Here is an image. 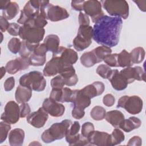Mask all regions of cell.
I'll return each instance as SVG.
<instances>
[{
  "mask_svg": "<svg viewBox=\"0 0 146 146\" xmlns=\"http://www.w3.org/2000/svg\"><path fill=\"white\" fill-rule=\"evenodd\" d=\"M123 21L119 17L103 15L93 27V39L99 44L112 47L119 42Z\"/></svg>",
  "mask_w": 146,
  "mask_h": 146,
  "instance_id": "cell-1",
  "label": "cell"
},
{
  "mask_svg": "<svg viewBox=\"0 0 146 146\" xmlns=\"http://www.w3.org/2000/svg\"><path fill=\"white\" fill-rule=\"evenodd\" d=\"M72 121L66 119L60 123L53 124L48 129L45 130L41 135L42 141L45 143H50L56 140H60L65 137Z\"/></svg>",
  "mask_w": 146,
  "mask_h": 146,
  "instance_id": "cell-2",
  "label": "cell"
},
{
  "mask_svg": "<svg viewBox=\"0 0 146 146\" xmlns=\"http://www.w3.org/2000/svg\"><path fill=\"white\" fill-rule=\"evenodd\" d=\"M40 14L47 20L57 22L67 19L69 17L68 11L63 7L54 5L48 1H43L40 8Z\"/></svg>",
  "mask_w": 146,
  "mask_h": 146,
  "instance_id": "cell-3",
  "label": "cell"
},
{
  "mask_svg": "<svg viewBox=\"0 0 146 146\" xmlns=\"http://www.w3.org/2000/svg\"><path fill=\"white\" fill-rule=\"evenodd\" d=\"M19 82V85L29 87L37 92L43 91L46 86V80L43 74L38 71H31L21 76Z\"/></svg>",
  "mask_w": 146,
  "mask_h": 146,
  "instance_id": "cell-4",
  "label": "cell"
},
{
  "mask_svg": "<svg viewBox=\"0 0 146 146\" xmlns=\"http://www.w3.org/2000/svg\"><path fill=\"white\" fill-rule=\"evenodd\" d=\"M103 7L113 17L121 18L126 19L129 15V6L125 1L105 0L100 1Z\"/></svg>",
  "mask_w": 146,
  "mask_h": 146,
  "instance_id": "cell-5",
  "label": "cell"
},
{
  "mask_svg": "<svg viewBox=\"0 0 146 146\" xmlns=\"http://www.w3.org/2000/svg\"><path fill=\"white\" fill-rule=\"evenodd\" d=\"M93 27L90 25L79 26L76 36L72 41L74 48L81 51L88 47L92 43Z\"/></svg>",
  "mask_w": 146,
  "mask_h": 146,
  "instance_id": "cell-6",
  "label": "cell"
},
{
  "mask_svg": "<svg viewBox=\"0 0 146 146\" xmlns=\"http://www.w3.org/2000/svg\"><path fill=\"white\" fill-rule=\"evenodd\" d=\"M143 107L142 99L138 96L124 95L120 98L117 102V108H123L127 112L132 115H136L141 112Z\"/></svg>",
  "mask_w": 146,
  "mask_h": 146,
  "instance_id": "cell-7",
  "label": "cell"
},
{
  "mask_svg": "<svg viewBox=\"0 0 146 146\" xmlns=\"http://www.w3.org/2000/svg\"><path fill=\"white\" fill-rule=\"evenodd\" d=\"M44 33V28H35L22 25L20 28L19 36L24 40L33 44H39L43 40Z\"/></svg>",
  "mask_w": 146,
  "mask_h": 146,
  "instance_id": "cell-8",
  "label": "cell"
},
{
  "mask_svg": "<svg viewBox=\"0 0 146 146\" xmlns=\"http://www.w3.org/2000/svg\"><path fill=\"white\" fill-rule=\"evenodd\" d=\"M43 1L30 0L25 5L23 9L21 11V15L17 22L24 25L28 20L40 13V8Z\"/></svg>",
  "mask_w": 146,
  "mask_h": 146,
  "instance_id": "cell-9",
  "label": "cell"
},
{
  "mask_svg": "<svg viewBox=\"0 0 146 146\" xmlns=\"http://www.w3.org/2000/svg\"><path fill=\"white\" fill-rule=\"evenodd\" d=\"M20 117V108L18 104L14 101L8 102L4 108V112L1 119L9 124L17 123Z\"/></svg>",
  "mask_w": 146,
  "mask_h": 146,
  "instance_id": "cell-10",
  "label": "cell"
},
{
  "mask_svg": "<svg viewBox=\"0 0 146 146\" xmlns=\"http://www.w3.org/2000/svg\"><path fill=\"white\" fill-rule=\"evenodd\" d=\"M83 10L86 14L90 16L93 23H95L97 20L104 15L102 9V3L97 0L85 1L83 5Z\"/></svg>",
  "mask_w": 146,
  "mask_h": 146,
  "instance_id": "cell-11",
  "label": "cell"
},
{
  "mask_svg": "<svg viewBox=\"0 0 146 146\" xmlns=\"http://www.w3.org/2000/svg\"><path fill=\"white\" fill-rule=\"evenodd\" d=\"M119 72L128 84L133 83L135 80H145V72L140 66L127 67L121 70Z\"/></svg>",
  "mask_w": 146,
  "mask_h": 146,
  "instance_id": "cell-12",
  "label": "cell"
},
{
  "mask_svg": "<svg viewBox=\"0 0 146 146\" xmlns=\"http://www.w3.org/2000/svg\"><path fill=\"white\" fill-rule=\"evenodd\" d=\"M48 117V113L42 107L38 111L30 113L27 116L26 120L28 123L34 127L40 128L44 125Z\"/></svg>",
  "mask_w": 146,
  "mask_h": 146,
  "instance_id": "cell-13",
  "label": "cell"
},
{
  "mask_svg": "<svg viewBox=\"0 0 146 146\" xmlns=\"http://www.w3.org/2000/svg\"><path fill=\"white\" fill-rule=\"evenodd\" d=\"M58 56L60 60L66 64H74L78 59L77 52L72 48L59 46L58 50L52 54Z\"/></svg>",
  "mask_w": 146,
  "mask_h": 146,
  "instance_id": "cell-14",
  "label": "cell"
},
{
  "mask_svg": "<svg viewBox=\"0 0 146 146\" xmlns=\"http://www.w3.org/2000/svg\"><path fill=\"white\" fill-rule=\"evenodd\" d=\"M42 107L48 114L56 117L62 116L65 111L64 105L53 100L50 98L44 99L42 104Z\"/></svg>",
  "mask_w": 146,
  "mask_h": 146,
  "instance_id": "cell-15",
  "label": "cell"
},
{
  "mask_svg": "<svg viewBox=\"0 0 146 146\" xmlns=\"http://www.w3.org/2000/svg\"><path fill=\"white\" fill-rule=\"evenodd\" d=\"M30 66L29 57H18L9 61L6 65V71L10 74H15L18 71L25 70Z\"/></svg>",
  "mask_w": 146,
  "mask_h": 146,
  "instance_id": "cell-16",
  "label": "cell"
},
{
  "mask_svg": "<svg viewBox=\"0 0 146 146\" xmlns=\"http://www.w3.org/2000/svg\"><path fill=\"white\" fill-rule=\"evenodd\" d=\"M59 75L63 79L65 85L73 86L76 84L78 82V78L75 73V70L72 65H63L59 72Z\"/></svg>",
  "mask_w": 146,
  "mask_h": 146,
  "instance_id": "cell-17",
  "label": "cell"
},
{
  "mask_svg": "<svg viewBox=\"0 0 146 146\" xmlns=\"http://www.w3.org/2000/svg\"><path fill=\"white\" fill-rule=\"evenodd\" d=\"M91 145L98 146H110V134L106 132L94 131L87 137Z\"/></svg>",
  "mask_w": 146,
  "mask_h": 146,
  "instance_id": "cell-18",
  "label": "cell"
},
{
  "mask_svg": "<svg viewBox=\"0 0 146 146\" xmlns=\"http://www.w3.org/2000/svg\"><path fill=\"white\" fill-rule=\"evenodd\" d=\"M66 64L62 63L60 58L56 55H52V58L46 64L43 70V75L45 76H52L57 74Z\"/></svg>",
  "mask_w": 146,
  "mask_h": 146,
  "instance_id": "cell-19",
  "label": "cell"
},
{
  "mask_svg": "<svg viewBox=\"0 0 146 146\" xmlns=\"http://www.w3.org/2000/svg\"><path fill=\"white\" fill-rule=\"evenodd\" d=\"M70 102L73 104L74 107L85 109L90 106L91 99L83 93L82 89L74 90L72 92Z\"/></svg>",
  "mask_w": 146,
  "mask_h": 146,
  "instance_id": "cell-20",
  "label": "cell"
},
{
  "mask_svg": "<svg viewBox=\"0 0 146 146\" xmlns=\"http://www.w3.org/2000/svg\"><path fill=\"white\" fill-rule=\"evenodd\" d=\"M107 79L111 82L113 88L117 91L123 90L128 86V83L117 70H111L108 75Z\"/></svg>",
  "mask_w": 146,
  "mask_h": 146,
  "instance_id": "cell-21",
  "label": "cell"
},
{
  "mask_svg": "<svg viewBox=\"0 0 146 146\" xmlns=\"http://www.w3.org/2000/svg\"><path fill=\"white\" fill-rule=\"evenodd\" d=\"M105 89L104 84L103 82L97 81L87 85L82 89L83 93L89 98L92 99L95 96L102 95Z\"/></svg>",
  "mask_w": 146,
  "mask_h": 146,
  "instance_id": "cell-22",
  "label": "cell"
},
{
  "mask_svg": "<svg viewBox=\"0 0 146 146\" xmlns=\"http://www.w3.org/2000/svg\"><path fill=\"white\" fill-rule=\"evenodd\" d=\"M33 90L26 86L19 85L15 92V98L17 103L22 104L27 102L31 98Z\"/></svg>",
  "mask_w": 146,
  "mask_h": 146,
  "instance_id": "cell-23",
  "label": "cell"
},
{
  "mask_svg": "<svg viewBox=\"0 0 146 146\" xmlns=\"http://www.w3.org/2000/svg\"><path fill=\"white\" fill-rule=\"evenodd\" d=\"M80 128V125L79 123L75 121L68 128L65 137L66 141L70 145H74L75 143L79 139L80 136V134L79 133Z\"/></svg>",
  "mask_w": 146,
  "mask_h": 146,
  "instance_id": "cell-24",
  "label": "cell"
},
{
  "mask_svg": "<svg viewBox=\"0 0 146 146\" xmlns=\"http://www.w3.org/2000/svg\"><path fill=\"white\" fill-rule=\"evenodd\" d=\"M25 132L22 129L15 128L9 135V142L11 146H21L25 139Z\"/></svg>",
  "mask_w": 146,
  "mask_h": 146,
  "instance_id": "cell-25",
  "label": "cell"
},
{
  "mask_svg": "<svg viewBox=\"0 0 146 146\" xmlns=\"http://www.w3.org/2000/svg\"><path fill=\"white\" fill-rule=\"evenodd\" d=\"M125 119L123 113L119 110H113L106 112L105 119L115 128H119L120 124Z\"/></svg>",
  "mask_w": 146,
  "mask_h": 146,
  "instance_id": "cell-26",
  "label": "cell"
},
{
  "mask_svg": "<svg viewBox=\"0 0 146 146\" xmlns=\"http://www.w3.org/2000/svg\"><path fill=\"white\" fill-rule=\"evenodd\" d=\"M141 124V121L138 117L132 116L128 119H124L120 124L119 128L126 132H130L132 130L139 128Z\"/></svg>",
  "mask_w": 146,
  "mask_h": 146,
  "instance_id": "cell-27",
  "label": "cell"
},
{
  "mask_svg": "<svg viewBox=\"0 0 146 146\" xmlns=\"http://www.w3.org/2000/svg\"><path fill=\"white\" fill-rule=\"evenodd\" d=\"M43 43L46 44L47 50L52 52L53 54L55 52L59 47L60 39L58 35L50 34L45 38Z\"/></svg>",
  "mask_w": 146,
  "mask_h": 146,
  "instance_id": "cell-28",
  "label": "cell"
},
{
  "mask_svg": "<svg viewBox=\"0 0 146 146\" xmlns=\"http://www.w3.org/2000/svg\"><path fill=\"white\" fill-rule=\"evenodd\" d=\"M19 6L15 2H10L7 7L2 10V15L7 20H11L19 12Z\"/></svg>",
  "mask_w": 146,
  "mask_h": 146,
  "instance_id": "cell-29",
  "label": "cell"
},
{
  "mask_svg": "<svg viewBox=\"0 0 146 146\" xmlns=\"http://www.w3.org/2000/svg\"><path fill=\"white\" fill-rule=\"evenodd\" d=\"M80 60L82 64L86 67H92L96 63H99L98 59L92 51L83 53L81 56Z\"/></svg>",
  "mask_w": 146,
  "mask_h": 146,
  "instance_id": "cell-30",
  "label": "cell"
},
{
  "mask_svg": "<svg viewBox=\"0 0 146 146\" xmlns=\"http://www.w3.org/2000/svg\"><path fill=\"white\" fill-rule=\"evenodd\" d=\"M145 50L141 47H138L133 48L129 53L131 62L133 64H139L141 63L145 58Z\"/></svg>",
  "mask_w": 146,
  "mask_h": 146,
  "instance_id": "cell-31",
  "label": "cell"
},
{
  "mask_svg": "<svg viewBox=\"0 0 146 146\" xmlns=\"http://www.w3.org/2000/svg\"><path fill=\"white\" fill-rule=\"evenodd\" d=\"M47 24V20L39 13L38 15L28 20L23 25L35 28H43Z\"/></svg>",
  "mask_w": 146,
  "mask_h": 146,
  "instance_id": "cell-32",
  "label": "cell"
},
{
  "mask_svg": "<svg viewBox=\"0 0 146 146\" xmlns=\"http://www.w3.org/2000/svg\"><path fill=\"white\" fill-rule=\"evenodd\" d=\"M38 44H33L26 40H23L22 41L21 49L19 52L20 56L25 58H29L33 52Z\"/></svg>",
  "mask_w": 146,
  "mask_h": 146,
  "instance_id": "cell-33",
  "label": "cell"
},
{
  "mask_svg": "<svg viewBox=\"0 0 146 146\" xmlns=\"http://www.w3.org/2000/svg\"><path fill=\"white\" fill-rule=\"evenodd\" d=\"M117 62L119 67H131L133 64L131 60L129 53L125 50H123L119 54H117Z\"/></svg>",
  "mask_w": 146,
  "mask_h": 146,
  "instance_id": "cell-34",
  "label": "cell"
},
{
  "mask_svg": "<svg viewBox=\"0 0 146 146\" xmlns=\"http://www.w3.org/2000/svg\"><path fill=\"white\" fill-rule=\"evenodd\" d=\"M92 51L95 55L99 63H100L103 61V59L107 55L111 54L112 50L110 47H108L107 46H101L96 47L95 48L92 50Z\"/></svg>",
  "mask_w": 146,
  "mask_h": 146,
  "instance_id": "cell-35",
  "label": "cell"
},
{
  "mask_svg": "<svg viewBox=\"0 0 146 146\" xmlns=\"http://www.w3.org/2000/svg\"><path fill=\"white\" fill-rule=\"evenodd\" d=\"M110 136V146L120 144L125 139L124 133L118 128H115L113 130Z\"/></svg>",
  "mask_w": 146,
  "mask_h": 146,
  "instance_id": "cell-36",
  "label": "cell"
},
{
  "mask_svg": "<svg viewBox=\"0 0 146 146\" xmlns=\"http://www.w3.org/2000/svg\"><path fill=\"white\" fill-rule=\"evenodd\" d=\"M106 111L102 106H95L91 111L90 116L95 120H102L105 118Z\"/></svg>",
  "mask_w": 146,
  "mask_h": 146,
  "instance_id": "cell-37",
  "label": "cell"
},
{
  "mask_svg": "<svg viewBox=\"0 0 146 146\" xmlns=\"http://www.w3.org/2000/svg\"><path fill=\"white\" fill-rule=\"evenodd\" d=\"M22 42L17 38H11L7 44V47L10 52L13 54H17L19 52Z\"/></svg>",
  "mask_w": 146,
  "mask_h": 146,
  "instance_id": "cell-38",
  "label": "cell"
},
{
  "mask_svg": "<svg viewBox=\"0 0 146 146\" xmlns=\"http://www.w3.org/2000/svg\"><path fill=\"white\" fill-rule=\"evenodd\" d=\"M30 65L33 66H41L44 65L46 60V56H39L32 53L29 56Z\"/></svg>",
  "mask_w": 146,
  "mask_h": 146,
  "instance_id": "cell-39",
  "label": "cell"
},
{
  "mask_svg": "<svg viewBox=\"0 0 146 146\" xmlns=\"http://www.w3.org/2000/svg\"><path fill=\"white\" fill-rule=\"evenodd\" d=\"M10 129V124L5 121H1L0 123V143H2L6 140Z\"/></svg>",
  "mask_w": 146,
  "mask_h": 146,
  "instance_id": "cell-40",
  "label": "cell"
},
{
  "mask_svg": "<svg viewBox=\"0 0 146 146\" xmlns=\"http://www.w3.org/2000/svg\"><path fill=\"white\" fill-rule=\"evenodd\" d=\"M104 63L109 67H119L117 62V54H109L107 55L103 60Z\"/></svg>",
  "mask_w": 146,
  "mask_h": 146,
  "instance_id": "cell-41",
  "label": "cell"
},
{
  "mask_svg": "<svg viewBox=\"0 0 146 146\" xmlns=\"http://www.w3.org/2000/svg\"><path fill=\"white\" fill-rule=\"evenodd\" d=\"M111 68L107 64H100L96 68V73L103 79H107Z\"/></svg>",
  "mask_w": 146,
  "mask_h": 146,
  "instance_id": "cell-42",
  "label": "cell"
},
{
  "mask_svg": "<svg viewBox=\"0 0 146 146\" xmlns=\"http://www.w3.org/2000/svg\"><path fill=\"white\" fill-rule=\"evenodd\" d=\"M64 85V81L59 75L54 77L51 80V86L52 88H63Z\"/></svg>",
  "mask_w": 146,
  "mask_h": 146,
  "instance_id": "cell-43",
  "label": "cell"
},
{
  "mask_svg": "<svg viewBox=\"0 0 146 146\" xmlns=\"http://www.w3.org/2000/svg\"><path fill=\"white\" fill-rule=\"evenodd\" d=\"M94 131V125L91 122H85L82 126L81 134L87 137L88 135Z\"/></svg>",
  "mask_w": 146,
  "mask_h": 146,
  "instance_id": "cell-44",
  "label": "cell"
},
{
  "mask_svg": "<svg viewBox=\"0 0 146 146\" xmlns=\"http://www.w3.org/2000/svg\"><path fill=\"white\" fill-rule=\"evenodd\" d=\"M62 96V88H52L50 94V98L58 102H60Z\"/></svg>",
  "mask_w": 146,
  "mask_h": 146,
  "instance_id": "cell-45",
  "label": "cell"
},
{
  "mask_svg": "<svg viewBox=\"0 0 146 146\" xmlns=\"http://www.w3.org/2000/svg\"><path fill=\"white\" fill-rule=\"evenodd\" d=\"M47 51L48 50L46 44L44 43H43L41 44H38L35 47L33 53L36 55L44 56H46V53Z\"/></svg>",
  "mask_w": 146,
  "mask_h": 146,
  "instance_id": "cell-46",
  "label": "cell"
},
{
  "mask_svg": "<svg viewBox=\"0 0 146 146\" xmlns=\"http://www.w3.org/2000/svg\"><path fill=\"white\" fill-rule=\"evenodd\" d=\"M21 26L16 23H11L7 30L8 33L13 36H17L19 34Z\"/></svg>",
  "mask_w": 146,
  "mask_h": 146,
  "instance_id": "cell-47",
  "label": "cell"
},
{
  "mask_svg": "<svg viewBox=\"0 0 146 146\" xmlns=\"http://www.w3.org/2000/svg\"><path fill=\"white\" fill-rule=\"evenodd\" d=\"M72 90L68 87H64L62 88V96L61 99V103L70 102Z\"/></svg>",
  "mask_w": 146,
  "mask_h": 146,
  "instance_id": "cell-48",
  "label": "cell"
},
{
  "mask_svg": "<svg viewBox=\"0 0 146 146\" xmlns=\"http://www.w3.org/2000/svg\"><path fill=\"white\" fill-rule=\"evenodd\" d=\"M20 108V117L23 118L27 117L31 112V108L29 105L26 103H22L19 106Z\"/></svg>",
  "mask_w": 146,
  "mask_h": 146,
  "instance_id": "cell-49",
  "label": "cell"
},
{
  "mask_svg": "<svg viewBox=\"0 0 146 146\" xmlns=\"http://www.w3.org/2000/svg\"><path fill=\"white\" fill-rule=\"evenodd\" d=\"M71 114L72 116L74 118L76 119H80L84 117L85 115V112L84 111V109L76 107H74L71 112Z\"/></svg>",
  "mask_w": 146,
  "mask_h": 146,
  "instance_id": "cell-50",
  "label": "cell"
},
{
  "mask_svg": "<svg viewBox=\"0 0 146 146\" xmlns=\"http://www.w3.org/2000/svg\"><path fill=\"white\" fill-rule=\"evenodd\" d=\"M115 102V98L111 94H106L103 98V103L107 107L112 106Z\"/></svg>",
  "mask_w": 146,
  "mask_h": 146,
  "instance_id": "cell-51",
  "label": "cell"
},
{
  "mask_svg": "<svg viewBox=\"0 0 146 146\" xmlns=\"http://www.w3.org/2000/svg\"><path fill=\"white\" fill-rule=\"evenodd\" d=\"M78 21L80 26L90 25V21L88 16L83 12H80L78 17Z\"/></svg>",
  "mask_w": 146,
  "mask_h": 146,
  "instance_id": "cell-52",
  "label": "cell"
},
{
  "mask_svg": "<svg viewBox=\"0 0 146 146\" xmlns=\"http://www.w3.org/2000/svg\"><path fill=\"white\" fill-rule=\"evenodd\" d=\"M15 86V79L14 77L11 76L8 78L3 84L4 89L6 91H11Z\"/></svg>",
  "mask_w": 146,
  "mask_h": 146,
  "instance_id": "cell-53",
  "label": "cell"
},
{
  "mask_svg": "<svg viewBox=\"0 0 146 146\" xmlns=\"http://www.w3.org/2000/svg\"><path fill=\"white\" fill-rule=\"evenodd\" d=\"M85 1L83 0H76V1H71V7L76 10V11H79L81 12V11L83 10V5Z\"/></svg>",
  "mask_w": 146,
  "mask_h": 146,
  "instance_id": "cell-54",
  "label": "cell"
},
{
  "mask_svg": "<svg viewBox=\"0 0 146 146\" xmlns=\"http://www.w3.org/2000/svg\"><path fill=\"white\" fill-rule=\"evenodd\" d=\"M142 144V139L139 136H134L131 138L127 143L128 145L140 146Z\"/></svg>",
  "mask_w": 146,
  "mask_h": 146,
  "instance_id": "cell-55",
  "label": "cell"
},
{
  "mask_svg": "<svg viewBox=\"0 0 146 146\" xmlns=\"http://www.w3.org/2000/svg\"><path fill=\"white\" fill-rule=\"evenodd\" d=\"M10 23L8 22V21L4 18L3 16L0 17V29L2 32H5L7 30Z\"/></svg>",
  "mask_w": 146,
  "mask_h": 146,
  "instance_id": "cell-56",
  "label": "cell"
},
{
  "mask_svg": "<svg viewBox=\"0 0 146 146\" xmlns=\"http://www.w3.org/2000/svg\"><path fill=\"white\" fill-rule=\"evenodd\" d=\"M91 145L89 143L87 137H84L82 134H80V136L78 141L75 143L74 145Z\"/></svg>",
  "mask_w": 146,
  "mask_h": 146,
  "instance_id": "cell-57",
  "label": "cell"
},
{
  "mask_svg": "<svg viewBox=\"0 0 146 146\" xmlns=\"http://www.w3.org/2000/svg\"><path fill=\"white\" fill-rule=\"evenodd\" d=\"M137 5V6L139 7V9L145 12L146 11V1L145 0H139V1H133Z\"/></svg>",
  "mask_w": 146,
  "mask_h": 146,
  "instance_id": "cell-58",
  "label": "cell"
},
{
  "mask_svg": "<svg viewBox=\"0 0 146 146\" xmlns=\"http://www.w3.org/2000/svg\"><path fill=\"white\" fill-rule=\"evenodd\" d=\"M10 1H0V9L2 10H3L10 3Z\"/></svg>",
  "mask_w": 146,
  "mask_h": 146,
  "instance_id": "cell-59",
  "label": "cell"
},
{
  "mask_svg": "<svg viewBox=\"0 0 146 146\" xmlns=\"http://www.w3.org/2000/svg\"><path fill=\"white\" fill-rule=\"evenodd\" d=\"M1 79L3 78V76L5 75L6 72V69L5 67H1Z\"/></svg>",
  "mask_w": 146,
  "mask_h": 146,
  "instance_id": "cell-60",
  "label": "cell"
}]
</instances>
